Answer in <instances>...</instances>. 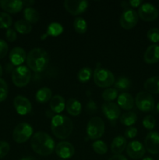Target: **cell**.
Masks as SVG:
<instances>
[{"mask_svg": "<svg viewBox=\"0 0 159 160\" xmlns=\"http://www.w3.org/2000/svg\"><path fill=\"white\" fill-rule=\"evenodd\" d=\"M137 129L134 127H129L128 129L126 130V132H125V136H126L127 138L132 139L137 136Z\"/></svg>", "mask_w": 159, "mask_h": 160, "instance_id": "42", "label": "cell"}, {"mask_svg": "<svg viewBox=\"0 0 159 160\" xmlns=\"http://www.w3.org/2000/svg\"><path fill=\"white\" fill-rule=\"evenodd\" d=\"M92 76V70L90 67H84L81 68L80 70L78 71L77 73V79L79 81L82 83L87 82L91 78Z\"/></svg>", "mask_w": 159, "mask_h": 160, "instance_id": "31", "label": "cell"}, {"mask_svg": "<svg viewBox=\"0 0 159 160\" xmlns=\"http://www.w3.org/2000/svg\"><path fill=\"white\" fill-rule=\"evenodd\" d=\"M147 38L150 42L153 43H157L159 42V29L158 28H151L147 31Z\"/></svg>", "mask_w": 159, "mask_h": 160, "instance_id": "38", "label": "cell"}, {"mask_svg": "<svg viewBox=\"0 0 159 160\" xmlns=\"http://www.w3.org/2000/svg\"><path fill=\"white\" fill-rule=\"evenodd\" d=\"M73 28L78 34H84L87 31V22L82 17H76L73 21Z\"/></svg>", "mask_w": 159, "mask_h": 160, "instance_id": "30", "label": "cell"}, {"mask_svg": "<svg viewBox=\"0 0 159 160\" xmlns=\"http://www.w3.org/2000/svg\"><path fill=\"white\" fill-rule=\"evenodd\" d=\"M94 81L100 88H108L115 83V76L110 70L102 67H96L94 71Z\"/></svg>", "mask_w": 159, "mask_h": 160, "instance_id": "4", "label": "cell"}, {"mask_svg": "<svg viewBox=\"0 0 159 160\" xmlns=\"http://www.w3.org/2000/svg\"><path fill=\"white\" fill-rule=\"evenodd\" d=\"M34 3V1H25V2H23V5H26L27 7L31 6V5H33Z\"/></svg>", "mask_w": 159, "mask_h": 160, "instance_id": "46", "label": "cell"}, {"mask_svg": "<svg viewBox=\"0 0 159 160\" xmlns=\"http://www.w3.org/2000/svg\"><path fill=\"white\" fill-rule=\"evenodd\" d=\"M145 149L151 154L156 155L159 153V133L151 131L147 134L144 140Z\"/></svg>", "mask_w": 159, "mask_h": 160, "instance_id": "12", "label": "cell"}, {"mask_svg": "<svg viewBox=\"0 0 159 160\" xmlns=\"http://www.w3.org/2000/svg\"><path fill=\"white\" fill-rule=\"evenodd\" d=\"M8 85L6 81L2 78H0V102L5 101L8 96Z\"/></svg>", "mask_w": 159, "mask_h": 160, "instance_id": "37", "label": "cell"}, {"mask_svg": "<svg viewBox=\"0 0 159 160\" xmlns=\"http://www.w3.org/2000/svg\"><path fill=\"white\" fill-rule=\"evenodd\" d=\"M101 109H102V112L106 118L108 119L111 121L116 120L121 114V110H120L118 104L112 102H104L102 105Z\"/></svg>", "mask_w": 159, "mask_h": 160, "instance_id": "15", "label": "cell"}, {"mask_svg": "<svg viewBox=\"0 0 159 160\" xmlns=\"http://www.w3.org/2000/svg\"><path fill=\"white\" fill-rule=\"evenodd\" d=\"M35 98L36 100L40 103L48 102L52 98V92H51L50 88L47 87H44L37 91V93H36Z\"/></svg>", "mask_w": 159, "mask_h": 160, "instance_id": "25", "label": "cell"}, {"mask_svg": "<svg viewBox=\"0 0 159 160\" xmlns=\"http://www.w3.org/2000/svg\"><path fill=\"white\" fill-rule=\"evenodd\" d=\"M55 152L61 159H67L71 158L74 155L75 149L73 145L70 142H59L55 147Z\"/></svg>", "mask_w": 159, "mask_h": 160, "instance_id": "16", "label": "cell"}, {"mask_svg": "<svg viewBox=\"0 0 159 160\" xmlns=\"http://www.w3.org/2000/svg\"><path fill=\"white\" fill-rule=\"evenodd\" d=\"M26 52L20 47H15L9 53V59L13 66H20L26 59Z\"/></svg>", "mask_w": 159, "mask_h": 160, "instance_id": "19", "label": "cell"}, {"mask_svg": "<svg viewBox=\"0 0 159 160\" xmlns=\"http://www.w3.org/2000/svg\"><path fill=\"white\" fill-rule=\"evenodd\" d=\"M157 160H159V157H158V159H157Z\"/></svg>", "mask_w": 159, "mask_h": 160, "instance_id": "51", "label": "cell"}, {"mask_svg": "<svg viewBox=\"0 0 159 160\" xmlns=\"http://www.w3.org/2000/svg\"><path fill=\"white\" fill-rule=\"evenodd\" d=\"M145 147L139 141H132L126 145V153L132 159H140L144 156Z\"/></svg>", "mask_w": 159, "mask_h": 160, "instance_id": "13", "label": "cell"}, {"mask_svg": "<svg viewBox=\"0 0 159 160\" xmlns=\"http://www.w3.org/2000/svg\"><path fill=\"white\" fill-rule=\"evenodd\" d=\"M65 107H66V110L69 114L72 116H76L80 115L81 112V109H82V106H81V103L78 101L76 98H70L67 101L66 104H65Z\"/></svg>", "mask_w": 159, "mask_h": 160, "instance_id": "23", "label": "cell"}, {"mask_svg": "<svg viewBox=\"0 0 159 160\" xmlns=\"http://www.w3.org/2000/svg\"><path fill=\"white\" fill-rule=\"evenodd\" d=\"M51 128L53 134L59 139H65L72 134L73 123L64 115L54 116L51 119Z\"/></svg>", "mask_w": 159, "mask_h": 160, "instance_id": "3", "label": "cell"}, {"mask_svg": "<svg viewBox=\"0 0 159 160\" xmlns=\"http://www.w3.org/2000/svg\"><path fill=\"white\" fill-rule=\"evenodd\" d=\"M143 87L148 93L159 94V77L148 78L144 82Z\"/></svg>", "mask_w": 159, "mask_h": 160, "instance_id": "24", "label": "cell"}, {"mask_svg": "<svg viewBox=\"0 0 159 160\" xmlns=\"http://www.w3.org/2000/svg\"><path fill=\"white\" fill-rule=\"evenodd\" d=\"M104 123L98 117H92L87 125V136L91 140H98L104 133Z\"/></svg>", "mask_w": 159, "mask_h": 160, "instance_id": "5", "label": "cell"}, {"mask_svg": "<svg viewBox=\"0 0 159 160\" xmlns=\"http://www.w3.org/2000/svg\"><path fill=\"white\" fill-rule=\"evenodd\" d=\"M2 73H3V69H2V65L0 64V77L2 75Z\"/></svg>", "mask_w": 159, "mask_h": 160, "instance_id": "48", "label": "cell"}, {"mask_svg": "<svg viewBox=\"0 0 159 160\" xmlns=\"http://www.w3.org/2000/svg\"><path fill=\"white\" fill-rule=\"evenodd\" d=\"M33 134V128L29 123H20L17 125L12 132V138L17 143H23L29 140Z\"/></svg>", "mask_w": 159, "mask_h": 160, "instance_id": "7", "label": "cell"}, {"mask_svg": "<svg viewBox=\"0 0 159 160\" xmlns=\"http://www.w3.org/2000/svg\"><path fill=\"white\" fill-rule=\"evenodd\" d=\"M137 116L134 112H127L120 117V122L125 126L130 127L137 122Z\"/></svg>", "mask_w": 159, "mask_h": 160, "instance_id": "28", "label": "cell"}, {"mask_svg": "<svg viewBox=\"0 0 159 160\" xmlns=\"http://www.w3.org/2000/svg\"><path fill=\"white\" fill-rule=\"evenodd\" d=\"M6 38L9 42H14V41L17 40V32L13 29H12V28H9L6 32Z\"/></svg>", "mask_w": 159, "mask_h": 160, "instance_id": "41", "label": "cell"}, {"mask_svg": "<svg viewBox=\"0 0 159 160\" xmlns=\"http://www.w3.org/2000/svg\"><path fill=\"white\" fill-rule=\"evenodd\" d=\"M10 146L8 142L4 141H0V159L5 157L9 153Z\"/></svg>", "mask_w": 159, "mask_h": 160, "instance_id": "39", "label": "cell"}, {"mask_svg": "<svg viewBox=\"0 0 159 160\" xmlns=\"http://www.w3.org/2000/svg\"><path fill=\"white\" fill-rule=\"evenodd\" d=\"M118 106L125 110L132 109L134 106V98L128 93L120 94L118 97Z\"/></svg>", "mask_w": 159, "mask_h": 160, "instance_id": "20", "label": "cell"}, {"mask_svg": "<svg viewBox=\"0 0 159 160\" xmlns=\"http://www.w3.org/2000/svg\"><path fill=\"white\" fill-rule=\"evenodd\" d=\"M108 160H128L123 155H115V156H112Z\"/></svg>", "mask_w": 159, "mask_h": 160, "instance_id": "45", "label": "cell"}, {"mask_svg": "<svg viewBox=\"0 0 159 160\" xmlns=\"http://www.w3.org/2000/svg\"><path fill=\"white\" fill-rule=\"evenodd\" d=\"M143 125L146 129L152 131L156 125V120L154 117L151 115H147L143 118Z\"/></svg>", "mask_w": 159, "mask_h": 160, "instance_id": "36", "label": "cell"}, {"mask_svg": "<svg viewBox=\"0 0 159 160\" xmlns=\"http://www.w3.org/2000/svg\"><path fill=\"white\" fill-rule=\"evenodd\" d=\"M31 73L26 66H19L12 73V81L17 87H24L27 85L31 80Z\"/></svg>", "mask_w": 159, "mask_h": 160, "instance_id": "6", "label": "cell"}, {"mask_svg": "<svg viewBox=\"0 0 159 160\" xmlns=\"http://www.w3.org/2000/svg\"><path fill=\"white\" fill-rule=\"evenodd\" d=\"M92 148L98 155H104L108 151V147L103 141L97 140L92 144Z\"/></svg>", "mask_w": 159, "mask_h": 160, "instance_id": "34", "label": "cell"}, {"mask_svg": "<svg viewBox=\"0 0 159 160\" xmlns=\"http://www.w3.org/2000/svg\"><path fill=\"white\" fill-rule=\"evenodd\" d=\"M23 16H24L25 20L31 24V23H36L40 18L38 12L32 7H26L23 12Z\"/></svg>", "mask_w": 159, "mask_h": 160, "instance_id": "26", "label": "cell"}, {"mask_svg": "<svg viewBox=\"0 0 159 160\" xmlns=\"http://www.w3.org/2000/svg\"><path fill=\"white\" fill-rule=\"evenodd\" d=\"M143 59L147 64H154L159 62V45L155 44L150 45L145 52Z\"/></svg>", "mask_w": 159, "mask_h": 160, "instance_id": "18", "label": "cell"}, {"mask_svg": "<svg viewBox=\"0 0 159 160\" xmlns=\"http://www.w3.org/2000/svg\"><path fill=\"white\" fill-rule=\"evenodd\" d=\"M9 50V46L4 40L0 39V59L4 58L6 56Z\"/></svg>", "mask_w": 159, "mask_h": 160, "instance_id": "40", "label": "cell"}, {"mask_svg": "<svg viewBox=\"0 0 159 160\" xmlns=\"http://www.w3.org/2000/svg\"><path fill=\"white\" fill-rule=\"evenodd\" d=\"M48 54L43 48H33L26 56V63L28 67L34 72L43 71L48 67Z\"/></svg>", "mask_w": 159, "mask_h": 160, "instance_id": "2", "label": "cell"}, {"mask_svg": "<svg viewBox=\"0 0 159 160\" xmlns=\"http://www.w3.org/2000/svg\"><path fill=\"white\" fill-rule=\"evenodd\" d=\"M156 110H157V112H159V102L157 103V105L156 106Z\"/></svg>", "mask_w": 159, "mask_h": 160, "instance_id": "50", "label": "cell"}, {"mask_svg": "<svg viewBox=\"0 0 159 160\" xmlns=\"http://www.w3.org/2000/svg\"><path fill=\"white\" fill-rule=\"evenodd\" d=\"M88 6V2L84 0H65L64 7L71 15L77 16L83 13Z\"/></svg>", "mask_w": 159, "mask_h": 160, "instance_id": "11", "label": "cell"}, {"mask_svg": "<svg viewBox=\"0 0 159 160\" xmlns=\"http://www.w3.org/2000/svg\"><path fill=\"white\" fill-rule=\"evenodd\" d=\"M12 23V17L9 14L0 12V29H9Z\"/></svg>", "mask_w": 159, "mask_h": 160, "instance_id": "32", "label": "cell"}, {"mask_svg": "<svg viewBox=\"0 0 159 160\" xmlns=\"http://www.w3.org/2000/svg\"><path fill=\"white\" fill-rule=\"evenodd\" d=\"M49 105L52 112L55 113H60L65 109V102L63 97L59 95H56L50 100Z\"/></svg>", "mask_w": 159, "mask_h": 160, "instance_id": "21", "label": "cell"}, {"mask_svg": "<svg viewBox=\"0 0 159 160\" xmlns=\"http://www.w3.org/2000/svg\"><path fill=\"white\" fill-rule=\"evenodd\" d=\"M87 110L89 113H94L97 110V105L93 100H90L87 104Z\"/></svg>", "mask_w": 159, "mask_h": 160, "instance_id": "43", "label": "cell"}, {"mask_svg": "<svg viewBox=\"0 0 159 160\" xmlns=\"http://www.w3.org/2000/svg\"><path fill=\"white\" fill-rule=\"evenodd\" d=\"M135 101L137 108L143 112H151L155 106L154 98L147 92H139L136 96Z\"/></svg>", "mask_w": 159, "mask_h": 160, "instance_id": "8", "label": "cell"}, {"mask_svg": "<svg viewBox=\"0 0 159 160\" xmlns=\"http://www.w3.org/2000/svg\"><path fill=\"white\" fill-rule=\"evenodd\" d=\"M63 32V28L62 25L59 23H51L48 25L47 28V35L56 37L60 35Z\"/></svg>", "mask_w": 159, "mask_h": 160, "instance_id": "29", "label": "cell"}, {"mask_svg": "<svg viewBox=\"0 0 159 160\" xmlns=\"http://www.w3.org/2000/svg\"><path fill=\"white\" fill-rule=\"evenodd\" d=\"M13 106L17 113L21 116H24L31 112L32 106L31 103L26 97L22 95H17L13 101Z\"/></svg>", "mask_w": 159, "mask_h": 160, "instance_id": "14", "label": "cell"}, {"mask_svg": "<svg viewBox=\"0 0 159 160\" xmlns=\"http://www.w3.org/2000/svg\"><path fill=\"white\" fill-rule=\"evenodd\" d=\"M143 2L141 0H131L129 2V4L132 7H137V6H140V4H142Z\"/></svg>", "mask_w": 159, "mask_h": 160, "instance_id": "44", "label": "cell"}, {"mask_svg": "<svg viewBox=\"0 0 159 160\" xmlns=\"http://www.w3.org/2000/svg\"><path fill=\"white\" fill-rule=\"evenodd\" d=\"M138 13L133 9H126L123 11L120 17V25L123 28L126 30H129L133 28L138 22Z\"/></svg>", "mask_w": 159, "mask_h": 160, "instance_id": "9", "label": "cell"}, {"mask_svg": "<svg viewBox=\"0 0 159 160\" xmlns=\"http://www.w3.org/2000/svg\"><path fill=\"white\" fill-rule=\"evenodd\" d=\"M0 7L9 13L20 12L23 7V2L20 0H0Z\"/></svg>", "mask_w": 159, "mask_h": 160, "instance_id": "17", "label": "cell"}, {"mask_svg": "<svg viewBox=\"0 0 159 160\" xmlns=\"http://www.w3.org/2000/svg\"><path fill=\"white\" fill-rule=\"evenodd\" d=\"M115 89H119V90H128L131 86V81L129 78L126 77H121L118 78L115 82Z\"/></svg>", "mask_w": 159, "mask_h": 160, "instance_id": "33", "label": "cell"}, {"mask_svg": "<svg viewBox=\"0 0 159 160\" xmlns=\"http://www.w3.org/2000/svg\"><path fill=\"white\" fill-rule=\"evenodd\" d=\"M158 10L154 5L151 3H144L138 10V17L143 21H154L158 17Z\"/></svg>", "mask_w": 159, "mask_h": 160, "instance_id": "10", "label": "cell"}, {"mask_svg": "<svg viewBox=\"0 0 159 160\" xmlns=\"http://www.w3.org/2000/svg\"><path fill=\"white\" fill-rule=\"evenodd\" d=\"M20 160H37V159H36L35 158L31 157V156H30V157H24V158H23V159H21Z\"/></svg>", "mask_w": 159, "mask_h": 160, "instance_id": "47", "label": "cell"}, {"mask_svg": "<svg viewBox=\"0 0 159 160\" xmlns=\"http://www.w3.org/2000/svg\"><path fill=\"white\" fill-rule=\"evenodd\" d=\"M118 97V90L115 88H107L103 92L102 98L104 101L112 102Z\"/></svg>", "mask_w": 159, "mask_h": 160, "instance_id": "35", "label": "cell"}, {"mask_svg": "<svg viewBox=\"0 0 159 160\" xmlns=\"http://www.w3.org/2000/svg\"><path fill=\"white\" fill-rule=\"evenodd\" d=\"M126 148V140L123 136H117L111 144V150L115 155H120Z\"/></svg>", "mask_w": 159, "mask_h": 160, "instance_id": "22", "label": "cell"}, {"mask_svg": "<svg viewBox=\"0 0 159 160\" xmlns=\"http://www.w3.org/2000/svg\"><path fill=\"white\" fill-rule=\"evenodd\" d=\"M31 145L37 154L43 156H49L55 149V142L52 138L43 131H38L33 135Z\"/></svg>", "mask_w": 159, "mask_h": 160, "instance_id": "1", "label": "cell"}, {"mask_svg": "<svg viewBox=\"0 0 159 160\" xmlns=\"http://www.w3.org/2000/svg\"><path fill=\"white\" fill-rule=\"evenodd\" d=\"M143 160H154V159H153V158H151V157H149V156H147V157L143 158Z\"/></svg>", "mask_w": 159, "mask_h": 160, "instance_id": "49", "label": "cell"}, {"mask_svg": "<svg viewBox=\"0 0 159 160\" xmlns=\"http://www.w3.org/2000/svg\"><path fill=\"white\" fill-rule=\"evenodd\" d=\"M14 27H15L16 31L22 34H29L32 31V26L31 23L23 20H17L14 24Z\"/></svg>", "mask_w": 159, "mask_h": 160, "instance_id": "27", "label": "cell"}]
</instances>
